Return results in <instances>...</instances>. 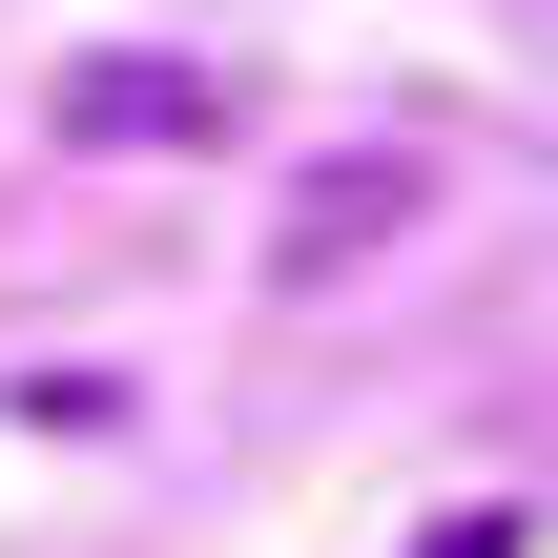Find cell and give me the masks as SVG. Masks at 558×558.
<instances>
[{
	"instance_id": "1",
	"label": "cell",
	"mask_w": 558,
	"mask_h": 558,
	"mask_svg": "<svg viewBox=\"0 0 558 558\" xmlns=\"http://www.w3.org/2000/svg\"><path fill=\"white\" fill-rule=\"evenodd\" d=\"M435 228V145H331L290 207H269V290H352V269H393Z\"/></svg>"
},
{
	"instance_id": "2",
	"label": "cell",
	"mask_w": 558,
	"mask_h": 558,
	"mask_svg": "<svg viewBox=\"0 0 558 558\" xmlns=\"http://www.w3.org/2000/svg\"><path fill=\"white\" fill-rule=\"evenodd\" d=\"M248 83L228 62H145V41H83L62 62V145H228Z\"/></svg>"
},
{
	"instance_id": "3",
	"label": "cell",
	"mask_w": 558,
	"mask_h": 558,
	"mask_svg": "<svg viewBox=\"0 0 558 558\" xmlns=\"http://www.w3.org/2000/svg\"><path fill=\"white\" fill-rule=\"evenodd\" d=\"M518 538H538V518H435L414 558H518Z\"/></svg>"
}]
</instances>
